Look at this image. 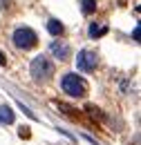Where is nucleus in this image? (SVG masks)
<instances>
[{"label":"nucleus","instance_id":"2","mask_svg":"<svg viewBox=\"0 0 141 145\" xmlns=\"http://www.w3.org/2000/svg\"><path fill=\"white\" fill-rule=\"evenodd\" d=\"M61 87H63L65 94H70L74 98H81V96H85V91H88L85 80H83L81 76H76V74H65L63 80H61Z\"/></svg>","mask_w":141,"mask_h":145},{"label":"nucleus","instance_id":"8","mask_svg":"<svg viewBox=\"0 0 141 145\" xmlns=\"http://www.w3.org/2000/svg\"><path fill=\"white\" fill-rule=\"evenodd\" d=\"M105 31H107V27H96V25H92V27H90V36H92V38L103 36Z\"/></svg>","mask_w":141,"mask_h":145},{"label":"nucleus","instance_id":"10","mask_svg":"<svg viewBox=\"0 0 141 145\" xmlns=\"http://www.w3.org/2000/svg\"><path fill=\"white\" fill-rule=\"evenodd\" d=\"M5 63H7V56H5L2 52H0V65H5Z\"/></svg>","mask_w":141,"mask_h":145},{"label":"nucleus","instance_id":"6","mask_svg":"<svg viewBox=\"0 0 141 145\" xmlns=\"http://www.w3.org/2000/svg\"><path fill=\"white\" fill-rule=\"evenodd\" d=\"M0 123H2V125L14 123V112H11V107H7V105L0 107Z\"/></svg>","mask_w":141,"mask_h":145},{"label":"nucleus","instance_id":"9","mask_svg":"<svg viewBox=\"0 0 141 145\" xmlns=\"http://www.w3.org/2000/svg\"><path fill=\"white\" fill-rule=\"evenodd\" d=\"M81 2H83V11L85 14H92L96 9V0H81Z\"/></svg>","mask_w":141,"mask_h":145},{"label":"nucleus","instance_id":"4","mask_svg":"<svg viewBox=\"0 0 141 145\" xmlns=\"http://www.w3.org/2000/svg\"><path fill=\"white\" fill-rule=\"evenodd\" d=\"M76 69L78 72H94L96 69V54L90 49H81L76 56Z\"/></svg>","mask_w":141,"mask_h":145},{"label":"nucleus","instance_id":"3","mask_svg":"<svg viewBox=\"0 0 141 145\" xmlns=\"http://www.w3.org/2000/svg\"><path fill=\"white\" fill-rule=\"evenodd\" d=\"M11 40H14V45H16L18 49H32L36 42H38V36H36L34 29H29V27H18L16 31H14V36H11Z\"/></svg>","mask_w":141,"mask_h":145},{"label":"nucleus","instance_id":"7","mask_svg":"<svg viewBox=\"0 0 141 145\" xmlns=\"http://www.w3.org/2000/svg\"><path fill=\"white\" fill-rule=\"evenodd\" d=\"M47 31H49L52 36H61V34H63V22H58V20H49V22H47Z\"/></svg>","mask_w":141,"mask_h":145},{"label":"nucleus","instance_id":"1","mask_svg":"<svg viewBox=\"0 0 141 145\" xmlns=\"http://www.w3.org/2000/svg\"><path fill=\"white\" fill-rule=\"evenodd\" d=\"M29 74H32V78H34L36 83L47 80L49 76H54V65H52V60H49L47 56H36L34 60H32Z\"/></svg>","mask_w":141,"mask_h":145},{"label":"nucleus","instance_id":"5","mask_svg":"<svg viewBox=\"0 0 141 145\" xmlns=\"http://www.w3.org/2000/svg\"><path fill=\"white\" fill-rule=\"evenodd\" d=\"M49 52L58 60H65V58H70V45L67 42H61V40H54L52 45H49Z\"/></svg>","mask_w":141,"mask_h":145}]
</instances>
